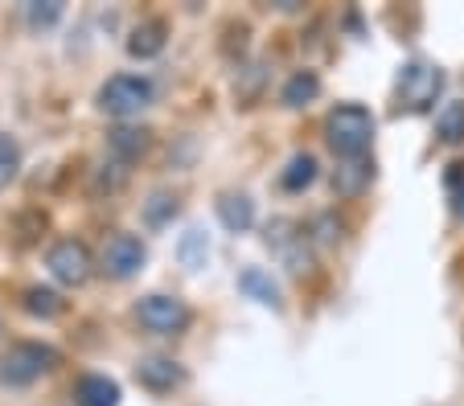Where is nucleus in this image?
Instances as JSON below:
<instances>
[{
	"mask_svg": "<svg viewBox=\"0 0 464 406\" xmlns=\"http://www.w3.org/2000/svg\"><path fill=\"white\" fill-rule=\"evenodd\" d=\"M324 140H329V148H334L342 160L366 156L370 140H374V115H370L362 103L334 107L329 119H324Z\"/></svg>",
	"mask_w": 464,
	"mask_h": 406,
	"instance_id": "f257e3e1",
	"label": "nucleus"
},
{
	"mask_svg": "<svg viewBox=\"0 0 464 406\" xmlns=\"http://www.w3.org/2000/svg\"><path fill=\"white\" fill-rule=\"evenodd\" d=\"M58 365V354L50 345H37V341H17L0 354V382L5 386H29L37 382L42 373H50Z\"/></svg>",
	"mask_w": 464,
	"mask_h": 406,
	"instance_id": "f03ea898",
	"label": "nucleus"
},
{
	"mask_svg": "<svg viewBox=\"0 0 464 406\" xmlns=\"http://www.w3.org/2000/svg\"><path fill=\"white\" fill-rule=\"evenodd\" d=\"M152 103V82L144 74H111V79L99 87V107L115 119H128V115H140Z\"/></svg>",
	"mask_w": 464,
	"mask_h": 406,
	"instance_id": "7ed1b4c3",
	"label": "nucleus"
},
{
	"mask_svg": "<svg viewBox=\"0 0 464 406\" xmlns=\"http://www.w3.org/2000/svg\"><path fill=\"white\" fill-rule=\"evenodd\" d=\"M440 90H444V71L440 66L411 62L399 74V103H403V111H428L440 99Z\"/></svg>",
	"mask_w": 464,
	"mask_h": 406,
	"instance_id": "20e7f679",
	"label": "nucleus"
},
{
	"mask_svg": "<svg viewBox=\"0 0 464 406\" xmlns=\"http://www.w3.org/2000/svg\"><path fill=\"white\" fill-rule=\"evenodd\" d=\"M136 320H140L149 333H160V336H177L189 328V308L185 300L177 296H165V292H152L136 304Z\"/></svg>",
	"mask_w": 464,
	"mask_h": 406,
	"instance_id": "39448f33",
	"label": "nucleus"
},
{
	"mask_svg": "<svg viewBox=\"0 0 464 406\" xmlns=\"http://www.w3.org/2000/svg\"><path fill=\"white\" fill-rule=\"evenodd\" d=\"M45 263H50L53 279L66 283V288H79V283L91 279V250L82 247V242H74V239L53 242L50 255H45Z\"/></svg>",
	"mask_w": 464,
	"mask_h": 406,
	"instance_id": "423d86ee",
	"label": "nucleus"
},
{
	"mask_svg": "<svg viewBox=\"0 0 464 406\" xmlns=\"http://www.w3.org/2000/svg\"><path fill=\"white\" fill-rule=\"evenodd\" d=\"M144 259H149V250H144V242L136 239V234H111L103 255H99V263H103V271L111 275V279H131V275L144 267Z\"/></svg>",
	"mask_w": 464,
	"mask_h": 406,
	"instance_id": "0eeeda50",
	"label": "nucleus"
},
{
	"mask_svg": "<svg viewBox=\"0 0 464 406\" xmlns=\"http://www.w3.org/2000/svg\"><path fill=\"white\" fill-rule=\"evenodd\" d=\"M136 382L144 390H152V394H169V390H177L185 382V370L173 357H149V362L136 365Z\"/></svg>",
	"mask_w": 464,
	"mask_h": 406,
	"instance_id": "6e6552de",
	"label": "nucleus"
},
{
	"mask_svg": "<svg viewBox=\"0 0 464 406\" xmlns=\"http://www.w3.org/2000/svg\"><path fill=\"white\" fill-rule=\"evenodd\" d=\"M74 406H120V386L103 373H87L74 382Z\"/></svg>",
	"mask_w": 464,
	"mask_h": 406,
	"instance_id": "1a4fd4ad",
	"label": "nucleus"
},
{
	"mask_svg": "<svg viewBox=\"0 0 464 406\" xmlns=\"http://www.w3.org/2000/svg\"><path fill=\"white\" fill-rule=\"evenodd\" d=\"M370 181H374V165H370L366 156L345 160V165H337V173H334V189L342 197H358Z\"/></svg>",
	"mask_w": 464,
	"mask_h": 406,
	"instance_id": "9d476101",
	"label": "nucleus"
},
{
	"mask_svg": "<svg viewBox=\"0 0 464 406\" xmlns=\"http://www.w3.org/2000/svg\"><path fill=\"white\" fill-rule=\"evenodd\" d=\"M165 21H140V25L131 29V37H128V53L131 58H157L160 50H165Z\"/></svg>",
	"mask_w": 464,
	"mask_h": 406,
	"instance_id": "9b49d317",
	"label": "nucleus"
},
{
	"mask_svg": "<svg viewBox=\"0 0 464 406\" xmlns=\"http://www.w3.org/2000/svg\"><path fill=\"white\" fill-rule=\"evenodd\" d=\"M238 292H246L251 300H259V304H267V308H280V288H276V279L263 267H246L243 275H238Z\"/></svg>",
	"mask_w": 464,
	"mask_h": 406,
	"instance_id": "f8f14e48",
	"label": "nucleus"
},
{
	"mask_svg": "<svg viewBox=\"0 0 464 406\" xmlns=\"http://www.w3.org/2000/svg\"><path fill=\"white\" fill-rule=\"evenodd\" d=\"M218 218H222L227 230L243 234V230H251V222H255V202L246 194H222L218 197Z\"/></svg>",
	"mask_w": 464,
	"mask_h": 406,
	"instance_id": "ddd939ff",
	"label": "nucleus"
},
{
	"mask_svg": "<svg viewBox=\"0 0 464 406\" xmlns=\"http://www.w3.org/2000/svg\"><path fill=\"white\" fill-rule=\"evenodd\" d=\"M149 127H131V124H120V127H111L107 132V148L115 152V156H123V160H136L144 148H149Z\"/></svg>",
	"mask_w": 464,
	"mask_h": 406,
	"instance_id": "4468645a",
	"label": "nucleus"
},
{
	"mask_svg": "<svg viewBox=\"0 0 464 406\" xmlns=\"http://www.w3.org/2000/svg\"><path fill=\"white\" fill-rule=\"evenodd\" d=\"M316 95H321V79H316V71H296L280 90L284 107H304V103H313Z\"/></svg>",
	"mask_w": 464,
	"mask_h": 406,
	"instance_id": "2eb2a0df",
	"label": "nucleus"
},
{
	"mask_svg": "<svg viewBox=\"0 0 464 406\" xmlns=\"http://www.w3.org/2000/svg\"><path fill=\"white\" fill-rule=\"evenodd\" d=\"M316 181V156L313 152H296V156L288 160V168H284L280 185L288 189V194H300V189H308Z\"/></svg>",
	"mask_w": 464,
	"mask_h": 406,
	"instance_id": "dca6fc26",
	"label": "nucleus"
},
{
	"mask_svg": "<svg viewBox=\"0 0 464 406\" xmlns=\"http://www.w3.org/2000/svg\"><path fill=\"white\" fill-rule=\"evenodd\" d=\"M436 127H440V140L460 144L464 140V103H448L444 111H440Z\"/></svg>",
	"mask_w": 464,
	"mask_h": 406,
	"instance_id": "f3484780",
	"label": "nucleus"
},
{
	"mask_svg": "<svg viewBox=\"0 0 464 406\" xmlns=\"http://www.w3.org/2000/svg\"><path fill=\"white\" fill-rule=\"evenodd\" d=\"M25 308L34 312V316H58V312H62V296L53 292V288H29V292H25Z\"/></svg>",
	"mask_w": 464,
	"mask_h": 406,
	"instance_id": "a211bd4d",
	"label": "nucleus"
},
{
	"mask_svg": "<svg viewBox=\"0 0 464 406\" xmlns=\"http://www.w3.org/2000/svg\"><path fill=\"white\" fill-rule=\"evenodd\" d=\"M177 255H181L185 267H202L206 255H210V242H206L202 230H189V234L181 239V247H177Z\"/></svg>",
	"mask_w": 464,
	"mask_h": 406,
	"instance_id": "6ab92c4d",
	"label": "nucleus"
},
{
	"mask_svg": "<svg viewBox=\"0 0 464 406\" xmlns=\"http://www.w3.org/2000/svg\"><path fill=\"white\" fill-rule=\"evenodd\" d=\"M17 168H21V144L0 132V189L17 177Z\"/></svg>",
	"mask_w": 464,
	"mask_h": 406,
	"instance_id": "aec40b11",
	"label": "nucleus"
},
{
	"mask_svg": "<svg viewBox=\"0 0 464 406\" xmlns=\"http://www.w3.org/2000/svg\"><path fill=\"white\" fill-rule=\"evenodd\" d=\"M144 218H149V226H165L169 218H177V197L173 194H152L149 202H144Z\"/></svg>",
	"mask_w": 464,
	"mask_h": 406,
	"instance_id": "412c9836",
	"label": "nucleus"
},
{
	"mask_svg": "<svg viewBox=\"0 0 464 406\" xmlns=\"http://www.w3.org/2000/svg\"><path fill=\"white\" fill-rule=\"evenodd\" d=\"M62 17V5L58 0H34V5H29V25H53V21Z\"/></svg>",
	"mask_w": 464,
	"mask_h": 406,
	"instance_id": "4be33fe9",
	"label": "nucleus"
},
{
	"mask_svg": "<svg viewBox=\"0 0 464 406\" xmlns=\"http://www.w3.org/2000/svg\"><path fill=\"white\" fill-rule=\"evenodd\" d=\"M456 213H464V189L456 194Z\"/></svg>",
	"mask_w": 464,
	"mask_h": 406,
	"instance_id": "5701e85b",
	"label": "nucleus"
}]
</instances>
